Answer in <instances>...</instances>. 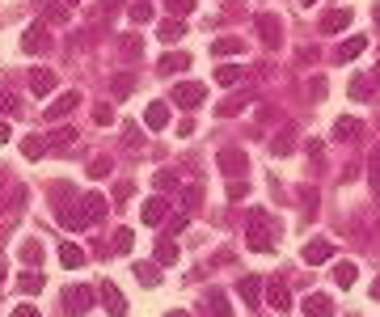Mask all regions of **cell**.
Listing matches in <instances>:
<instances>
[{
  "label": "cell",
  "mask_w": 380,
  "mask_h": 317,
  "mask_svg": "<svg viewBox=\"0 0 380 317\" xmlns=\"http://www.w3.org/2000/svg\"><path fill=\"white\" fill-rule=\"evenodd\" d=\"M156 68H160V76H182V72L190 68V56H186V51H170V56L160 60Z\"/></svg>",
  "instance_id": "obj_15"
},
{
  "label": "cell",
  "mask_w": 380,
  "mask_h": 317,
  "mask_svg": "<svg viewBox=\"0 0 380 317\" xmlns=\"http://www.w3.org/2000/svg\"><path fill=\"white\" fill-rule=\"evenodd\" d=\"M42 254H47V250H42V241H34V237H30V241H22V262H26L30 271L42 262Z\"/></svg>",
  "instance_id": "obj_29"
},
{
  "label": "cell",
  "mask_w": 380,
  "mask_h": 317,
  "mask_svg": "<svg viewBox=\"0 0 380 317\" xmlns=\"http://www.w3.org/2000/svg\"><path fill=\"white\" fill-rule=\"evenodd\" d=\"M347 26H351V9H330V13H321V22H317L321 34H342Z\"/></svg>",
  "instance_id": "obj_12"
},
{
  "label": "cell",
  "mask_w": 380,
  "mask_h": 317,
  "mask_svg": "<svg viewBox=\"0 0 380 317\" xmlns=\"http://www.w3.org/2000/svg\"><path fill=\"white\" fill-rule=\"evenodd\" d=\"M13 317H38V313H34L30 304H17V309H13Z\"/></svg>",
  "instance_id": "obj_55"
},
{
  "label": "cell",
  "mask_w": 380,
  "mask_h": 317,
  "mask_svg": "<svg viewBox=\"0 0 380 317\" xmlns=\"http://www.w3.org/2000/svg\"><path fill=\"white\" fill-rule=\"evenodd\" d=\"M304 317H334V300L325 292H308L304 296Z\"/></svg>",
  "instance_id": "obj_13"
},
{
  "label": "cell",
  "mask_w": 380,
  "mask_h": 317,
  "mask_svg": "<svg viewBox=\"0 0 380 317\" xmlns=\"http://www.w3.org/2000/svg\"><path fill=\"white\" fill-rule=\"evenodd\" d=\"M334 140H342V144H351V140H359V119H338L334 123Z\"/></svg>",
  "instance_id": "obj_27"
},
{
  "label": "cell",
  "mask_w": 380,
  "mask_h": 317,
  "mask_svg": "<svg viewBox=\"0 0 380 317\" xmlns=\"http://www.w3.org/2000/svg\"><path fill=\"white\" fill-rule=\"evenodd\" d=\"M123 144H127V148H140V144H144V136L135 131V123H131V127L123 131Z\"/></svg>",
  "instance_id": "obj_48"
},
{
  "label": "cell",
  "mask_w": 380,
  "mask_h": 317,
  "mask_svg": "<svg viewBox=\"0 0 380 317\" xmlns=\"http://www.w3.org/2000/svg\"><path fill=\"white\" fill-rule=\"evenodd\" d=\"M131 190H135L131 182H119V186H115V203H127V199H131Z\"/></svg>",
  "instance_id": "obj_51"
},
{
  "label": "cell",
  "mask_w": 380,
  "mask_h": 317,
  "mask_svg": "<svg viewBox=\"0 0 380 317\" xmlns=\"http://www.w3.org/2000/svg\"><path fill=\"white\" fill-rule=\"evenodd\" d=\"M17 292H22V296H34V292H42V275H38V267H34V271H26V275L17 279Z\"/></svg>",
  "instance_id": "obj_32"
},
{
  "label": "cell",
  "mask_w": 380,
  "mask_h": 317,
  "mask_svg": "<svg viewBox=\"0 0 380 317\" xmlns=\"http://www.w3.org/2000/svg\"><path fill=\"white\" fill-rule=\"evenodd\" d=\"M93 304H97V292H93L89 284H76V288L64 292V313H68V317H85Z\"/></svg>",
  "instance_id": "obj_2"
},
{
  "label": "cell",
  "mask_w": 380,
  "mask_h": 317,
  "mask_svg": "<svg viewBox=\"0 0 380 317\" xmlns=\"http://www.w3.org/2000/svg\"><path fill=\"white\" fill-rule=\"evenodd\" d=\"M207 309H211V317H237L233 313V300L224 292H207Z\"/></svg>",
  "instance_id": "obj_26"
},
{
  "label": "cell",
  "mask_w": 380,
  "mask_h": 317,
  "mask_svg": "<svg viewBox=\"0 0 380 317\" xmlns=\"http://www.w3.org/2000/svg\"><path fill=\"white\" fill-rule=\"evenodd\" d=\"M372 17H376V22H380V5H376V9H372Z\"/></svg>",
  "instance_id": "obj_62"
},
{
  "label": "cell",
  "mask_w": 380,
  "mask_h": 317,
  "mask_svg": "<svg viewBox=\"0 0 380 317\" xmlns=\"http://www.w3.org/2000/svg\"><path fill=\"white\" fill-rule=\"evenodd\" d=\"M0 115H22V97L0 89Z\"/></svg>",
  "instance_id": "obj_41"
},
{
  "label": "cell",
  "mask_w": 380,
  "mask_h": 317,
  "mask_svg": "<svg viewBox=\"0 0 380 317\" xmlns=\"http://www.w3.org/2000/svg\"><path fill=\"white\" fill-rule=\"evenodd\" d=\"M76 211H81V220H85V229H89V225H97L106 211H110V203H106L97 190H89V195H81V199H76Z\"/></svg>",
  "instance_id": "obj_4"
},
{
  "label": "cell",
  "mask_w": 380,
  "mask_h": 317,
  "mask_svg": "<svg viewBox=\"0 0 380 317\" xmlns=\"http://www.w3.org/2000/svg\"><path fill=\"white\" fill-rule=\"evenodd\" d=\"M334 279H338V288H351V284L359 279V271H355V262H338V267H334Z\"/></svg>",
  "instance_id": "obj_39"
},
{
  "label": "cell",
  "mask_w": 380,
  "mask_h": 317,
  "mask_svg": "<svg viewBox=\"0 0 380 317\" xmlns=\"http://www.w3.org/2000/svg\"><path fill=\"white\" fill-rule=\"evenodd\" d=\"M245 241H249L254 254H270V250H275V229H266V211L262 207L249 211V233H245Z\"/></svg>",
  "instance_id": "obj_1"
},
{
  "label": "cell",
  "mask_w": 380,
  "mask_h": 317,
  "mask_svg": "<svg viewBox=\"0 0 380 317\" xmlns=\"http://www.w3.org/2000/svg\"><path fill=\"white\" fill-rule=\"evenodd\" d=\"M110 250H115V254H131V250H135V233H131V229H119L115 241H110Z\"/></svg>",
  "instance_id": "obj_36"
},
{
  "label": "cell",
  "mask_w": 380,
  "mask_h": 317,
  "mask_svg": "<svg viewBox=\"0 0 380 317\" xmlns=\"http://www.w3.org/2000/svg\"><path fill=\"white\" fill-rule=\"evenodd\" d=\"M72 140H76V131H72V127H56V131L47 136V148H68Z\"/></svg>",
  "instance_id": "obj_38"
},
{
  "label": "cell",
  "mask_w": 380,
  "mask_h": 317,
  "mask_svg": "<svg viewBox=\"0 0 380 317\" xmlns=\"http://www.w3.org/2000/svg\"><path fill=\"white\" fill-rule=\"evenodd\" d=\"M241 300H245V304H258V300H262V279H258V275H245V279H241Z\"/></svg>",
  "instance_id": "obj_30"
},
{
  "label": "cell",
  "mask_w": 380,
  "mask_h": 317,
  "mask_svg": "<svg viewBox=\"0 0 380 317\" xmlns=\"http://www.w3.org/2000/svg\"><path fill=\"white\" fill-rule=\"evenodd\" d=\"M101 304H106V313H110V317H127V296H123L119 284H110V279L101 284Z\"/></svg>",
  "instance_id": "obj_7"
},
{
  "label": "cell",
  "mask_w": 380,
  "mask_h": 317,
  "mask_svg": "<svg viewBox=\"0 0 380 317\" xmlns=\"http://www.w3.org/2000/svg\"><path fill=\"white\" fill-rule=\"evenodd\" d=\"M372 300H380V279H372Z\"/></svg>",
  "instance_id": "obj_57"
},
{
  "label": "cell",
  "mask_w": 380,
  "mask_h": 317,
  "mask_svg": "<svg viewBox=\"0 0 380 317\" xmlns=\"http://www.w3.org/2000/svg\"><path fill=\"white\" fill-rule=\"evenodd\" d=\"M245 170H249V161L241 148H220V174L224 178H245Z\"/></svg>",
  "instance_id": "obj_6"
},
{
  "label": "cell",
  "mask_w": 380,
  "mask_h": 317,
  "mask_svg": "<svg viewBox=\"0 0 380 317\" xmlns=\"http://www.w3.org/2000/svg\"><path fill=\"white\" fill-rule=\"evenodd\" d=\"M372 85H376V89H380V64H376V72H372Z\"/></svg>",
  "instance_id": "obj_58"
},
{
  "label": "cell",
  "mask_w": 380,
  "mask_h": 317,
  "mask_svg": "<svg viewBox=\"0 0 380 317\" xmlns=\"http://www.w3.org/2000/svg\"><path fill=\"white\" fill-rule=\"evenodd\" d=\"M127 17H131V22H140V26H144V22H152V5H148V0H135V5H131V9H127Z\"/></svg>",
  "instance_id": "obj_42"
},
{
  "label": "cell",
  "mask_w": 380,
  "mask_h": 317,
  "mask_svg": "<svg viewBox=\"0 0 380 317\" xmlns=\"http://www.w3.org/2000/svg\"><path fill=\"white\" fill-rule=\"evenodd\" d=\"M165 211H170V199H165V195H152V199H144V207H140V220H144V225H160V220H165Z\"/></svg>",
  "instance_id": "obj_11"
},
{
  "label": "cell",
  "mask_w": 380,
  "mask_h": 317,
  "mask_svg": "<svg viewBox=\"0 0 380 317\" xmlns=\"http://www.w3.org/2000/svg\"><path fill=\"white\" fill-rule=\"evenodd\" d=\"M262 292L270 296V309H275V313H292V292H288V284H283V279L262 284Z\"/></svg>",
  "instance_id": "obj_8"
},
{
  "label": "cell",
  "mask_w": 380,
  "mask_h": 317,
  "mask_svg": "<svg viewBox=\"0 0 380 317\" xmlns=\"http://www.w3.org/2000/svg\"><path fill=\"white\" fill-rule=\"evenodd\" d=\"M152 262H156V267H170V262H178V245H174L170 237H160L156 250H152Z\"/></svg>",
  "instance_id": "obj_24"
},
{
  "label": "cell",
  "mask_w": 380,
  "mask_h": 317,
  "mask_svg": "<svg viewBox=\"0 0 380 317\" xmlns=\"http://www.w3.org/2000/svg\"><path fill=\"white\" fill-rule=\"evenodd\" d=\"M38 13L51 26H68V5H60V0H38Z\"/></svg>",
  "instance_id": "obj_17"
},
{
  "label": "cell",
  "mask_w": 380,
  "mask_h": 317,
  "mask_svg": "<svg viewBox=\"0 0 380 317\" xmlns=\"http://www.w3.org/2000/svg\"><path fill=\"white\" fill-rule=\"evenodd\" d=\"M152 182H156V190H160V195H174V190H178V174H174V170H156V178H152Z\"/></svg>",
  "instance_id": "obj_34"
},
{
  "label": "cell",
  "mask_w": 380,
  "mask_h": 317,
  "mask_svg": "<svg viewBox=\"0 0 380 317\" xmlns=\"http://www.w3.org/2000/svg\"><path fill=\"white\" fill-rule=\"evenodd\" d=\"M182 34H186V26H182L178 17H165V22H160V26H156V38H160V42H165V47H170V42H178Z\"/></svg>",
  "instance_id": "obj_23"
},
{
  "label": "cell",
  "mask_w": 380,
  "mask_h": 317,
  "mask_svg": "<svg viewBox=\"0 0 380 317\" xmlns=\"http://www.w3.org/2000/svg\"><path fill=\"white\" fill-rule=\"evenodd\" d=\"M76 106H81V93H72V89H68V93H60L56 101L47 106V119H51V123H60V119H68V115L76 111Z\"/></svg>",
  "instance_id": "obj_9"
},
{
  "label": "cell",
  "mask_w": 380,
  "mask_h": 317,
  "mask_svg": "<svg viewBox=\"0 0 380 317\" xmlns=\"http://www.w3.org/2000/svg\"><path fill=\"white\" fill-rule=\"evenodd\" d=\"M93 119H97L101 127H110V123H115V106H106V101H97V106H93Z\"/></svg>",
  "instance_id": "obj_45"
},
{
  "label": "cell",
  "mask_w": 380,
  "mask_h": 317,
  "mask_svg": "<svg viewBox=\"0 0 380 317\" xmlns=\"http://www.w3.org/2000/svg\"><path fill=\"white\" fill-rule=\"evenodd\" d=\"M351 97H355V101H367V97H372V81H367V76H355V81H351Z\"/></svg>",
  "instance_id": "obj_44"
},
{
  "label": "cell",
  "mask_w": 380,
  "mask_h": 317,
  "mask_svg": "<svg viewBox=\"0 0 380 317\" xmlns=\"http://www.w3.org/2000/svg\"><path fill=\"white\" fill-rule=\"evenodd\" d=\"M60 5H68V9H76V5H81V0H60Z\"/></svg>",
  "instance_id": "obj_61"
},
{
  "label": "cell",
  "mask_w": 380,
  "mask_h": 317,
  "mask_svg": "<svg viewBox=\"0 0 380 317\" xmlns=\"http://www.w3.org/2000/svg\"><path fill=\"white\" fill-rule=\"evenodd\" d=\"M300 258L308 262V267H317V262H330V258H334V245L325 241V237H313V241L300 250Z\"/></svg>",
  "instance_id": "obj_10"
},
{
  "label": "cell",
  "mask_w": 380,
  "mask_h": 317,
  "mask_svg": "<svg viewBox=\"0 0 380 317\" xmlns=\"http://www.w3.org/2000/svg\"><path fill=\"white\" fill-rule=\"evenodd\" d=\"M170 101H174V106H182V111H195V106L203 101V85L182 81V85H174V89H170Z\"/></svg>",
  "instance_id": "obj_5"
},
{
  "label": "cell",
  "mask_w": 380,
  "mask_h": 317,
  "mask_svg": "<svg viewBox=\"0 0 380 317\" xmlns=\"http://www.w3.org/2000/svg\"><path fill=\"white\" fill-rule=\"evenodd\" d=\"M165 317H190V313H182V309H174V313H165Z\"/></svg>",
  "instance_id": "obj_60"
},
{
  "label": "cell",
  "mask_w": 380,
  "mask_h": 317,
  "mask_svg": "<svg viewBox=\"0 0 380 317\" xmlns=\"http://www.w3.org/2000/svg\"><path fill=\"white\" fill-rule=\"evenodd\" d=\"M186 220H190L186 211H178V216H170V233H182V229H186Z\"/></svg>",
  "instance_id": "obj_52"
},
{
  "label": "cell",
  "mask_w": 380,
  "mask_h": 317,
  "mask_svg": "<svg viewBox=\"0 0 380 317\" xmlns=\"http://www.w3.org/2000/svg\"><path fill=\"white\" fill-rule=\"evenodd\" d=\"M9 140H13V131L5 127V119H0V144H9Z\"/></svg>",
  "instance_id": "obj_56"
},
{
  "label": "cell",
  "mask_w": 380,
  "mask_h": 317,
  "mask_svg": "<svg viewBox=\"0 0 380 317\" xmlns=\"http://www.w3.org/2000/svg\"><path fill=\"white\" fill-rule=\"evenodd\" d=\"M51 89H56V72H51V68H34L30 72V93L34 97H47Z\"/></svg>",
  "instance_id": "obj_16"
},
{
  "label": "cell",
  "mask_w": 380,
  "mask_h": 317,
  "mask_svg": "<svg viewBox=\"0 0 380 317\" xmlns=\"http://www.w3.org/2000/svg\"><path fill=\"white\" fill-rule=\"evenodd\" d=\"M144 123H148V127H170V106H165V101H148Z\"/></svg>",
  "instance_id": "obj_22"
},
{
  "label": "cell",
  "mask_w": 380,
  "mask_h": 317,
  "mask_svg": "<svg viewBox=\"0 0 380 317\" xmlns=\"http://www.w3.org/2000/svg\"><path fill=\"white\" fill-rule=\"evenodd\" d=\"M254 26H258V38H262L270 51H279V47H283V22H279L275 13H258Z\"/></svg>",
  "instance_id": "obj_3"
},
{
  "label": "cell",
  "mask_w": 380,
  "mask_h": 317,
  "mask_svg": "<svg viewBox=\"0 0 380 317\" xmlns=\"http://www.w3.org/2000/svg\"><path fill=\"white\" fill-rule=\"evenodd\" d=\"M60 267H68V271L85 267V250H81L76 241H64V245H60Z\"/></svg>",
  "instance_id": "obj_20"
},
{
  "label": "cell",
  "mask_w": 380,
  "mask_h": 317,
  "mask_svg": "<svg viewBox=\"0 0 380 317\" xmlns=\"http://www.w3.org/2000/svg\"><path fill=\"white\" fill-rule=\"evenodd\" d=\"M22 152L30 156V161H38V156L47 152V136H26V140H22Z\"/></svg>",
  "instance_id": "obj_33"
},
{
  "label": "cell",
  "mask_w": 380,
  "mask_h": 317,
  "mask_svg": "<svg viewBox=\"0 0 380 317\" xmlns=\"http://www.w3.org/2000/svg\"><path fill=\"white\" fill-rule=\"evenodd\" d=\"M119 51H123V56H140V38H131V34H127V38L119 42Z\"/></svg>",
  "instance_id": "obj_49"
},
{
  "label": "cell",
  "mask_w": 380,
  "mask_h": 317,
  "mask_svg": "<svg viewBox=\"0 0 380 317\" xmlns=\"http://www.w3.org/2000/svg\"><path fill=\"white\" fill-rule=\"evenodd\" d=\"M9 275V267H5V258H0V279H5Z\"/></svg>",
  "instance_id": "obj_59"
},
{
  "label": "cell",
  "mask_w": 380,
  "mask_h": 317,
  "mask_svg": "<svg viewBox=\"0 0 380 317\" xmlns=\"http://www.w3.org/2000/svg\"><path fill=\"white\" fill-rule=\"evenodd\" d=\"M72 203H76V190H72L68 182H51V207L64 211V207H72Z\"/></svg>",
  "instance_id": "obj_19"
},
{
  "label": "cell",
  "mask_w": 380,
  "mask_h": 317,
  "mask_svg": "<svg viewBox=\"0 0 380 317\" xmlns=\"http://www.w3.org/2000/svg\"><path fill=\"white\" fill-rule=\"evenodd\" d=\"M300 5H304V9H308V5H317V0H300Z\"/></svg>",
  "instance_id": "obj_63"
},
{
  "label": "cell",
  "mask_w": 380,
  "mask_h": 317,
  "mask_svg": "<svg viewBox=\"0 0 380 317\" xmlns=\"http://www.w3.org/2000/svg\"><path fill=\"white\" fill-rule=\"evenodd\" d=\"M241 81V68H233V64H220L215 68V85H224V89H233Z\"/></svg>",
  "instance_id": "obj_37"
},
{
  "label": "cell",
  "mask_w": 380,
  "mask_h": 317,
  "mask_svg": "<svg viewBox=\"0 0 380 317\" xmlns=\"http://www.w3.org/2000/svg\"><path fill=\"white\" fill-rule=\"evenodd\" d=\"M367 174H372V195L380 199V152H372V161H367Z\"/></svg>",
  "instance_id": "obj_46"
},
{
  "label": "cell",
  "mask_w": 380,
  "mask_h": 317,
  "mask_svg": "<svg viewBox=\"0 0 380 317\" xmlns=\"http://www.w3.org/2000/svg\"><path fill=\"white\" fill-rule=\"evenodd\" d=\"M304 152L313 156V161H321V152H325V148H321V140H308V144H304Z\"/></svg>",
  "instance_id": "obj_53"
},
{
  "label": "cell",
  "mask_w": 380,
  "mask_h": 317,
  "mask_svg": "<svg viewBox=\"0 0 380 317\" xmlns=\"http://www.w3.org/2000/svg\"><path fill=\"white\" fill-rule=\"evenodd\" d=\"M199 203H203V186H186L182 190V211L190 216V211H199Z\"/></svg>",
  "instance_id": "obj_40"
},
{
  "label": "cell",
  "mask_w": 380,
  "mask_h": 317,
  "mask_svg": "<svg viewBox=\"0 0 380 317\" xmlns=\"http://www.w3.org/2000/svg\"><path fill=\"white\" fill-rule=\"evenodd\" d=\"M131 267H135V279L144 288H156L160 284V267H156V262H131Z\"/></svg>",
  "instance_id": "obj_25"
},
{
  "label": "cell",
  "mask_w": 380,
  "mask_h": 317,
  "mask_svg": "<svg viewBox=\"0 0 380 317\" xmlns=\"http://www.w3.org/2000/svg\"><path fill=\"white\" fill-rule=\"evenodd\" d=\"M363 47H367V38H363V34H351V38L338 47V56H334V60H338V64H351L355 56H363Z\"/></svg>",
  "instance_id": "obj_18"
},
{
  "label": "cell",
  "mask_w": 380,
  "mask_h": 317,
  "mask_svg": "<svg viewBox=\"0 0 380 317\" xmlns=\"http://www.w3.org/2000/svg\"><path fill=\"white\" fill-rule=\"evenodd\" d=\"M22 47H26V51H30V56H42V51H47V47H51V34H47V30H42V26H30V30H26V34H22Z\"/></svg>",
  "instance_id": "obj_14"
},
{
  "label": "cell",
  "mask_w": 380,
  "mask_h": 317,
  "mask_svg": "<svg viewBox=\"0 0 380 317\" xmlns=\"http://www.w3.org/2000/svg\"><path fill=\"white\" fill-rule=\"evenodd\" d=\"M195 5H199V0H165V13H170V17H186Z\"/></svg>",
  "instance_id": "obj_43"
},
{
  "label": "cell",
  "mask_w": 380,
  "mask_h": 317,
  "mask_svg": "<svg viewBox=\"0 0 380 317\" xmlns=\"http://www.w3.org/2000/svg\"><path fill=\"white\" fill-rule=\"evenodd\" d=\"M0 211H5V195H0Z\"/></svg>",
  "instance_id": "obj_64"
},
{
  "label": "cell",
  "mask_w": 380,
  "mask_h": 317,
  "mask_svg": "<svg viewBox=\"0 0 380 317\" xmlns=\"http://www.w3.org/2000/svg\"><path fill=\"white\" fill-rule=\"evenodd\" d=\"M119 9H123V0H101V13H106V17L119 13Z\"/></svg>",
  "instance_id": "obj_54"
},
{
  "label": "cell",
  "mask_w": 380,
  "mask_h": 317,
  "mask_svg": "<svg viewBox=\"0 0 380 317\" xmlns=\"http://www.w3.org/2000/svg\"><path fill=\"white\" fill-rule=\"evenodd\" d=\"M110 89H115V97H131V89H135V72H119V76L110 81Z\"/></svg>",
  "instance_id": "obj_35"
},
{
  "label": "cell",
  "mask_w": 380,
  "mask_h": 317,
  "mask_svg": "<svg viewBox=\"0 0 380 317\" xmlns=\"http://www.w3.org/2000/svg\"><path fill=\"white\" fill-rule=\"evenodd\" d=\"M110 174V161H106V156H93L89 161V178H106Z\"/></svg>",
  "instance_id": "obj_47"
},
{
  "label": "cell",
  "mask_w": 380,
  "mask_h": 317,
  "mask_svg": "<svg viewBox=\"0 0 380 317\" xmlns=\"http://www.w3.org/2000/svg\"><path fill=\"white\" fill-rule=\"evenodd\" d=\"M292 148H296V127H279L275 140H270V152H275V156H288Z\"/></svg>",
  "instance_id": "obj_21"
},
{
  "label": "cell",
  "mask_w": 380,
  "mask_h": 317,
  "mask_svg": "<svg viewBox=\"0 0 380 317\" xmlns=\"http://www.w3.org/2000/svg\"><path fill=\"white\" fill-rule=\"evenodd\" d=\"M241 51H245L241 38H215L211 42V56H241Z\"/></svg>",
  "instance_id": "obj_31"
},
{
  "label": "cell",
  "mask_w": 380,
  "mask_h": 317,
  "mask_svg": "<svg viewBox=\"0 0 380 317\" xmlns=\"http://www.w3.org/2000/svg\"><path fill=\"white\" fill-rule=\"evenodd\" d=\"M308 89H313V101H321V97H325V89H330V85H325V76H313V85H308Z\"/></svg>",
  "instance_id": "obj_50"
},
{
  "label": "cell",
  "mask_w": 380,
  "mask_h": 317,
  "mask_svg": "<svg viewBox=\"0 0 380 317\" xmlns=\"http://www.w3.org/2000/svg\"><path fill=\"white\" fill-rule=\"evenodd\" d=\"M245 106H249V93H237V97H224L220 106H215V115H220V119H229V115L245 111Z\"/></svg>",
  "instance_id": "obj_28"
}]
</instances>
